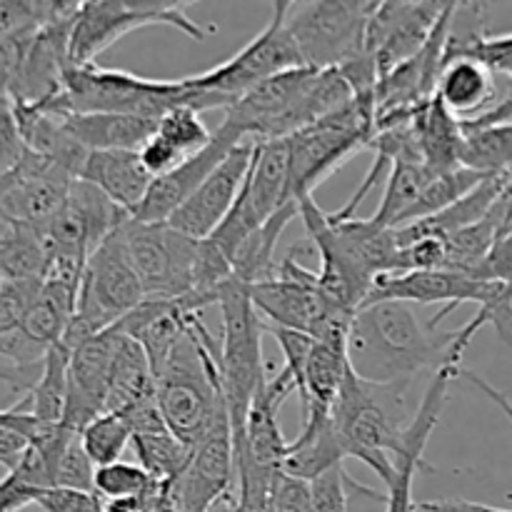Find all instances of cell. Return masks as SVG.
<instances>
[{"label": "cell", "mask_w": 512, "mask_h": 512, "mask_svg": "<svg viewBox=\"0 0 512 512\" xmlns=\"http://www.w3.org/2000/svg\"><path fill=\"white\" fill-rule=\"evenodd\" d=\"M468 340L460 330L423 323L408 303H365L350 320L348 365L353 375L378 388L405 390L420 373H438L448 363H463Z\"/></svg>", "instance_id": "1"}, {"label": "cell", "mask_w": 512, "mask_h": 512, "mask_svg": "<svg viewBox=\"0 0 512 512\" xmlns=\"http://www.w3.org/2000/svg\"><path fill=\"white\" fill-rule=\"evenodd\" d=\"M353 98V88L338 68L315 70L303 65L240 95L230 108H225L223 123L253 143L290 138Z\"/></svg>", "instance_id": "2"}, {"label": "cell", "mask_w": 512, "mask_h": 512, "mask_svg": "<svg viewBox=\"0 0 512 512\" xmlns=\"http://www.w3.org/2000/svg\"><path fill=\"white\" fill-rule=\"evenodd\" d=\"M155 405L170 433L188 450L228 415L220 388L218 348L200 313L190 318L183 338L155 373Z\"/></svg>", "instance_id": "3"}, {"label": "cell", "mask_w": 512, "mask_h": 512, "mask_svg": "<svg viewBox=\"0 0 512 512\" xmlns=\"http://www.w3.org/2000/svg\"><path fill=\"white\" fill-rule=\"evenodd\" d=\"M35 105L63 113H125L155 120L180 105H188L198 113L210 110L208 98L190 88L185 78L150 80L128 70L100 68L95 63L70 65L58 93Z\"/></svg>", "instance_id": "4"}, {"label": "cell", "mask_w": 512, "mask_h": 512, "mask_svg": "<svg viewBox=\"0 0 512 512\" xmlns=\"http://www.w3.org/2000/svg\"><path fill=\"white\" fill-rule=\"evenodd\" d=\"M403 393L365 383L348 370L330 408L345 458L368 465L383 483L393 475V458L408 425L403 420Z\"/></svg>", "instance_id": "5"}, {"label": "cell", "mask_w": 512, "mask_h": 512, "mask_svg": "<svg viewBox=\"0 0 512 512\" xmlns=\"http://www.w3.org/2000/svg\"><path fill=\"white\" fill-rule=\"evenodd\" d=\"M215 305L223 318V340L218 348L220 388L230 430L238 438L243 430L245 413L255 393L265 383L263 368V318L250 300V288L230 278L215 295Z\"/></svg>", "instance_id": "6"}, {"label": "cell", "mask_w": 512, "mask_h": 512, "mask_svg": "<svg viewBox=\"0 0 512 512\" xmlns=\"http://www.w3.org/2000/svg\"><path fill=\"white\" fill-rule=\"evenodd\" d=\"M375 135V95H355L350 103L288 138L290 195L298 203Z\"/></svg>", "instance_id": "7"}, {"label": "cell", "mask_w": 512, "mask_h": 512, "mask_svg": "<svg viewBox=\"0 0 512 512\" xmlns=\"http://www.w3.org/2000/svg\"><path fill=\"white\" fill-rule=\"evenodd\" d=\"M188 5L175 0H83L70 25V65H93L123 35L155 23L173 25L190 38L205 40L210 30L190 18Z\"/></svg>", "instance_id": "8"}, {"label": "cell", "mask_w": 512, "mask_h": 512, "mask_svg": "<svg viewBox=\"0 0 512 512\" xmlns=\"http://www.w3.org/2000/svg\"><path fill=\"white\" fill-rule=\"evenodd\" d=\"M373 0L288 3L285 28L305 68H343L365 53V28Z\"/></svg>", "instance_id": "9"}, {"label": "cell", "mask_w": 512, "mask_h": 512, "mask_svg": "<svg viewBox=\"0 0 512 512\" xmlns=\"http://www.w3.org/2000/svg\"><path fill=\"white\" fill-rule=\"evenodd\" d=\"M285 10H288L285 0L275 3L270 23L248 45H243L233 58L223 60L215 68L188 75L185 83L203 93L213 108L225 110L255 85L265 83L285 70L303 68L298 48L285 28Z\"/></svg>", "instance_id": "10"}, {"label": "cell", "mask_w": 512, "mask_h": 512, "mask_svg": "<svg viewBox=\"0 0 512 512\" xmlns=\"http://www.w3.org/2000/svg\"><path fill=\"white\" fill-rule=\"evenodd\" d=\"M300 255H303V243L290 250L273 278L250 288V300L258 315H263L265 325L300 330L313 338L348 333L353 318H343L325 308L315 285V270L305 268Z\"/></svg>", "instance_id": "11"}, {"label": "cell", "mask_w": 512, "mask_h": 512, "mask_svg": "<svg viewBox=\"0 0 512 512\" xmlns=\"http://www.w3.org/2000/svg\"><path fill=\"white\" fill-rule=\"evenodd\" d=\"M123 235L145 298L175 300L190 295L198 240L178 233L168 223L133 218L123 223Z\"/></svg>", "instance_id": "12"}, {"label": "cell", "mask_w": 512, "mask_h": 512, "mask_svg": "<svg viewBox=\"0 0 512 512\" xmlns=\"http://www.w3.org/2000/svg\"><path fill=\"white\" fill-rule=\"evenodd\" d=\"M445 5L430 0H383L373 5L365 28V55L373 60L378 78L413 58L428 43Z\"/></svg>", "instance_id": "13"}, {"label": "cell", "mask_w": 512, "mask_h": 512, "mask_svg": "<svg viewBox=\"0 0 512 512\" xmlns=\"http://www.w3.org/2000/svg\"><path fill=\"white\" fill-rule=\"evenodd\" d=\"M73 180L63 165L23 148L18 163L0 175V218L30 228L45 223L65 203Z\"/></svg>", "instance_id": "14"}, {"label": "cell", "mask_w": 512, "mask_h": 512, "mask_svg": "<svg viewBox=\"0 0 512 512\" xmlns=\"http://www.w3.org/2000/svg\"><path fill=\"white\" fill-rule=\"evenodd\" d=\"M253 155V140H243L235 145L225 155L223 163L200 183V188L165 223L193 240L210 238L233 210L245 178H248L250 165H253Z\"/></svg>", "instance_id": "15"}, {"label": "cell", "mask_w": 512, "mask_h": 512, "mask_svg": "<svg viewBox=\"0 0 512 512\" xmlns=\"http://www.w3.org/2000/svg\"><path fill=\"white\" fill-rule=\"evenodd\" d=\"M173 488L180 512H205L215 500L235 490V445L228 415L190 450L188 465L173 480Z\"/></svg>", "instance_id": "16"}, {"label": "cell", "mask_w": 512, "mask_h": 512, "mask_svg": "<svg viewBox=\"0 0 512 512\" xmlns=\"http://www.w3.org/2000/svg\"><path fill=\"white\" fill-rule=\"evenodd\" d=\"M120 338L123 333L113 325L70 350L68 398H65V413L60 425L80 433L90 420L105 413L110 365H113Z\"/></svg>", "instance_id": "17"}, {"label": "cell", "mask_w": 512, "mask_h": 512, "mask_svg": "<svg viewBox=\"0 0 512 512\" xmlns=\"http://www.w3.org/2000/svg\"><path fill=\"white\" fill-rule=\"evenodd\" d=\"M243 135L235 128H230L228 123H220V128L215 130L210 143L205 145L198 153L188 155L178 168H173L170 173L153 178L150 183L148 195L140 203L138 213L133 215V220H143V223H165L195 190L200 188L205 178L218 168L225 160V155L235 148L238 143H243Z\"/></svg>", "instance_id": "18"}, {"label": "cell", "mask_w": 512, "mask_h": 512, "mask_svg": "<svg viewBox=\"0 0 512 512\" xmlns=\"http://www.w3.org/2000/svg\"><path fill=\"white\" fill-rule=\"evenodd\" d=\"M120 415L130 425V433H133L130 445H133L135 455H138L140 468L153 480H163V483L178 480V475L188 465L190 450L170 433L168 425L160 418L155 400L135 405L128 413Z\"/></svg>", "instance_id": "19"}, {"label": "cell", "mask_w": 512, "mask_h": 512, "mask_svg": "<svg viewBox=\"0 0 512 512\" xmlns=\"http://www.w3.org/2000/svg\"><path fill=\"white\" fill-rule=\"evenodd\" d=\"M78 178L98 188L128 218L138 213L153 183L150 173L140 163L138 150H93L85 155Z\"/></svg>", "instance_id": "20"}, {"label": "cell", "mask_w": 512, "mask_h": 512, "mask_svg": "<svg viewBox=\"0 0 512 512\" xmlns=\"http://www.w3.org/2000/svg\"><path fill=\"white\" fill-rule=\"evenodd\" d=\"M343 448L335 433L330 410L308 405L303 410V430L293 443H288L283 455L280 473L288 478L313 483L320 475L335 468H343Z\"/></svg>", "instance_id": "21"}, {"label": "cell", "mask_w": 512, "mask_h": 512, "mask_svg": "<svg viewBox=\"0 0 512 512\" xmlns=\"http://www.w3.org/2000/svg\"><path fill=\"white\" fill-rule=\"evenodd\" d=\"M435 98L458 120H473L498 103V78L470 55L445 58L435 83Z\"/></svg>", "instance_id": "22"}, {"label": "cell", "mask_w": 512, "mask_h": 512, "mask_svg": "<svg viewBox=\"0 0 512 512\" xmlns=\"http://www.w3.org/2000/svg\"><path fill=\"white\" fill-rule=\"evenodd\" d=\"M45 108V105H43ZM63 125L70 138L93 150H138L158 128V120L125 113H63Z\"/></svg>", "instance_id": "23"}, {"label": "cell", "mask_w": 512, "mask_h": 512, "mask_svg": "<svg viewBox=\"0 0 512 512\" xmlns=\"http://www.w3.org/2000/svg\"><path fill=\"white\" fill-rule=\"evenodd\" d=\"M463 123L445 110L438 98H430L415 113V143L420 160L435 173L460 168L463 153Z\"/></svg>", "instance_id": "24"}, {"label": "cell", "mask_w": 512, "mask_h": 512, "mask_svg": "<svg viewBox=\"0 0 512 512\" xmlns=\"http://www.w3.org/2000/svg\"><path fill=\"white\" fill-rule=\"evenodd\" d=\"M155 400V375L143 348L123 335L110 365L105 413H128L135 405Z\"/></svg>", "instance_id": "25"}, {"label": "cell", "mask_w": 512, "mask_h": 512, "mask_svg": "<svg viewBox=\"0 0 512 512\" xmlns=\"http://www.w3.org/2000/svg\"><path fill=\"white\" fill-rule=\"evenodd\" d=\"M348 333H333L315 338L310 350L308 365H305V383L300 405L315 408H333L338 390L348 375Z\"/></svg>", "instance_id": "26"}, {"label": "cell", "mask_w": 512, "mask_h": 512, "mask_svg": "<svg viewBox=\"0 0 512 512\" xmlns=\"http://www.w3.org/2000/svg\"><path fill=\"white\" fill-rule=\"evenodd\" d=\"M295 218H298V203H288L273 218L265 220L260 228H255L230 255L233 278L245 283L248 288L273 278L275 270H278V265H275V248H278L280 235L285 233L288 223Z\"/></svg>", "instance_id": "27"}, {"label": "cell", "mask_w": 512, "mask_h": 512, "mask_svg": "<svg viewBox=\"0 0 512 512\" xmlns=\"http://www.w3.org/2000/svg\"><path fill=\"white\" fill-rule=\"evenodd\" d=\"M453 55H470L493 70L495 78H505L508 93H512V33L488 35L483 30L480 18H465V23L453 20L448 30V45H445V58Z\"/></svg>", "instance_id": "28"}, {"label": "cell", "mask_w": 512, "mask_h": 512, "mask_svg": "<svg viewBox=\"0 0 512 512\" xmlns=\"http://www.w3.org/2000/svg\"><path fill=\"white\" fill-rule=\"evenodd\" d=\"M45 273V250L38 230L3 220L0 223V280L40 283Z\"/></svg>", "instance_id": "29"}, {"label": "cell", "mask_w": 512, "mask_h": 512, "mask_svg": "<svg viewBox=\"0 0 512 512\" xmlns=\"http://www.w3.org/2000/svg\"><path fill=\"white\" fill-rule=\"evenodd\" d=\"M463 123V153L460 165L483 175L512 170V123L470 125Z\"/></svg>", "instance_id": "30"}, {"label": "cell", "mask_w": 512, "mask_h": 512, "mask_svg": "<svg viewBox=\"0 0 512 512\" xmlns=\"http://www.w3.org/2000/svg\"><path fill=\"white\" fill-rule=\"evenodd\" d=\"M433 175L435 170H430L425 163H418V160H398V163H393L378 213L370 220H375L383 228H400L405 223V215L410 213L413 203L420 198V193H423Z\"/></svg>", "instance_id": "31"}, {"label": "cell", "mask_w": 512, "mask_h": 512, "mask_svg": "<svg viewBox=\"0 0 512 512\" xmlns=\"http://www.w3.org/2000/svg\"><path fill=\"white\" fill-rule=\"evenodd\" d=\"M68 360L70 353L63 345L48 350L40 368L38 380L25 395V405L30 413L43 425H60L65 413V398H68Z\"/></svg>", "instance_id": "32"}, {"label": "cell", "mask_w": 512, "mask_h": 512, "mask_svg": "<svg viewBox=\"0 0 512 512\" xmlns=\"http://www.w3.org/2000/svg\"><path fill=\"white\" fill-rule=\"evenodd\" d=\"M80 445L95 468L118 463L130 445V425L120 413H100L80 430Z\"/></svg>", "instance_id": "33"}, {"label": "cell", "mask_w": 512, "mask_h": 512, "mask_svg": "<svg viewBox=\"0 0 512 512\" xmlns=\"http://www.w3.org/2000/svg\"><path fill=\"white\" fill-rule=\"evenodd\" d=\"M155 135H160L165 143L173 145L183 158L203 150L210 143V138H213V133L203 123L198 110L188 108V105H180V108H173L160 115Z\"/></svg>", "instance_id": "34"}, {"label": "cell", "mask_w": 512, "mask_h": 512, "mask_svg": "<svg viewBox=\"0 0 512 512\" xmlns=\"http://www.w3.org/2000/svg\"><path fill=\"white\" fill-rule=\"evenodd\" d=\"M150 483H153V478L138 463H123V460H118L113 465L95 468L93 493L100 500H105V503L108 500H128L143 495Z\"/></svg>", "instance_id": "35"}, {"label": "cell", "mask_w": 512, "mask_h": 512, "mask_svg": "<svg viewBox=\"0 0 512 512\" xmlns=\"http://www.w3.org/2000/svg\"><path fill=\"white\" fill-rule=\"evenodd\" d=\"M350 490H358V493L370 495V498H375V500H385V498H380L378 493H373V490L353 483V478H350L343 468H335L310 483L313 512H348Z\"/></svg>", "instance_id": "36"}, {"label": "cell", "mask_w": 512, "mask_h": 512, "mask_svg": "<svg viewBox=\"0 0 512 512\" xmlns=\"http://www.w3.org/2000/svg\"><path fill=\"white\" fill-rule=\"evenodd\" d=\"M93 478H95V465L90 463L83 445H80V435L75 433L73 438L63 445L58 460H55L53 488H70V490H85V493H93Z\"/></svg>", "instance_id": "37"}, {"label": "cell", "mask_w": 512, "mask_h": 512, "mask_svg": "<svg viewBox=\"0 0 512 512\" xmlns=\"http://www.w3.org/2000/svg\"><path fill=\"white\" fill-rule=\"evenodd\" d=\"M265 333L273 335L278 340L280 350H283L285 368L283 373L293 380L295 393L303 398V383H305V365H308L310 350H313L315 338L308 333H300V330H288V328H275V325H265Z\"/></svg>", "instance_id": "38"}, {"label": "cell", "mask_w": 512, "mask_h": 512, "mask_svg": "<svg viewBox=\"0 0 512 512\" xmlns=\"http://www.w3.org/2000/svg\"><path fill=\"white\" fill-rule=\"evenodd\" d=\"M33 505L43 512H103L105 500L85 490L40 488L33 490Z\"/></svg>", "instance_id": "39"}, {"label": "cell", "mask_w": 512, "mask_h": 512, "mask_svg": "<svg viewBox=\"0 0 512 512\" xmlns=\"http://www.w3.org/2000/svg\"><path fill=\"white\" fill-rule=\"evenodd\" d=\"M40 283H13V280H0V338L18 328L25 308L33 300Z\"/></svg>", "instance_id": "40"}, {"label": "cell", "mask_w": 512, "mask_h": 512, "mask_svg": "<svg viewBox=\"0 0 512 512\" xmlns=\"http://www.w3.org/2000/svg\"><path fill=\"white\" fill-rule=\"evenodd\" d=\"M473 275L480 280L512 285V223L500 233V238L490 248L488 258L483 260V265Z\"/></svg>", "instance_id": "41"}, {"label": "cell", "mask_w": 512, "mask_h": 512, "mask_svg": "<svg viewBox=\"0 0 512 512\" xmlns=\"http://www.w3.org/2000/svg\"><path fill=\"white\" fill-rule=\"evenodd\" d=\"M270 512H313V498H310V483L288 478L280 473L273 485V500Z\"/></svg>", "instance_id": "42"}, {"label": "cell", "mask_w": 512, "mask_h": 512, "mask_svg": "<svg viewBox=\"0 0 512 512\" xmlns=\"http://www.w3.org/2000/svg\"><path fill=\"white\" fill-rule=\"evenodd\" d=\"M138 158L140 163H143V168L150 173V178H160V175L170 173V170L178 168V165L185 160L173 145L165 143V140L155 133L140 145Z\"/></svg>", "instance_id": "43"}, {"label": "cell", "mask_w": 512, "mask_h": 512, "mask_svg": "<svg viewBox=\"0 0 512 512\" xmlns=\"http://www.w3.org/2000/svg\"><path fill=\"white\" fill-rule=\"evenodd\" d=\"M30 440L25 435H20L18 430L8 428V425H0V465H3L8 473H13L20 465L23 455L28 453Z\"/></svg>", "instance_id": "44"}, {"label": "cell", "mask_w": 512, "mask_h": 512, "mask_svg": "<svg viewBox=\"0 0 512 512\" xmlns=\"http://www.w3.org/2000/svg\"><path fill=\"white\" fill-rule=\"evenodd\" d=\"M420 512H512L508 508H495V505L473 503V500L463 498H440V500H425L418 505Z\"/></svg>", "instance_id": "45"}, {"label": "cell", "mask_w": 512, "mask_h": 512, "mask_svg": "<svg viewBox=\"0 0 512 512\" xmlns=\"http://www.w3.org/2000/svg\"><path fill=\"white\" fill-rule=\"evenodd\" d=\"M495 205H498L500 215H503V220H505V228H508V225L512 223V170L508 175V183H505L503 193H500V198L495 200Z\"/></svg>", "instance_id": "46"}, {"label": "cell", "mask_w": 512, "mask_h": 512, "mask_svg": "<svg viewBox=\"0 0 512 512\" xmlns=\"http://www.w3.org/2000/svg\"><path fill=\"white\" fill-rule=\"evenodd\" d=\"M103 512H143V498H128V500H108Z\"/></svg>", "instance_id": "47"}, {"label": "cell", "mask_w": 512, "mask_h": 512, "mask_svg": "<svg viewBox=\"0 0 512 512\" xmlns=\"http://www.w3.org/2000/svg\"><path fill=\"white\" fill-rule=\"evenodd\" d=\"M205 512H238V495H235V490H230L223 498L215 500Z\"/></svg>", "instance_id": "48"}, {"label": "cell", "mask_w": 512, "mask_h": 512, "mask_svg": "<svg viewBox=\"0 0 512 512\" xmlns=\"http://www.w3.org/2000/svg\"><path fill=\"white\" fill-rule=\"evenodd\" d=\"M0 223H3V218H0Z\"/></svg>", "instance_id": "49"}]
</instances>
